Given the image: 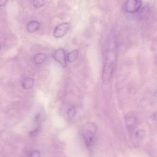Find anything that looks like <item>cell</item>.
<instances>
[{
	"instance_id": "7",
	"label": "cell",
	"mask_w": 157,
	"mask_h": 157,
	"mask_svg": "<svg viewBox=\"0 0 157 157\" xmlns=\"http://www.w3.org/2000/svg\"><path fill=\"white\" fill-rule=\"evenodd\" d=\"M40 24L38 21H31L27 25V30L29 33H34L39 30Z\"/></svg>"
},
{
	"instance_id": "17",
	"label": "cell",
	"mask_w": 157,
	"mask_h": 157,
	"mask_svg": "<svg viewBox=\"0 0 157 157\" xmlns=\"http://www.w3.org/2000/svg\"><path fill=\"white\" fill-rule=\"evenodd\" d=\"M154 118L156 121H157V112L155 113L154 114Z\"/></svg>"
},
{
	"instance_id": "8",
	"label": "cell",
	"mask_w": 157,
	"mask_h": 157,
	"mask_svg": "<svg viewBox=\"0 0 157 157\" xmlns=\"http://www.w3.org/2000/svg\"><path fill=\"white\" fill-rule=\"evenodd\" d=\"M78 55H79V51L78 50L73 51L67 55V61L70 63H72L78 59Z\"/></svg>"
},
{
	"instance_id": "15",
	"label": "cell",
	"mask_w": 157,
	"mask_h": 157,
	"mask_svg": "<svg viewBox=\"0 0 157 157\" xmlns=\"http://www.w3.org/2000/svg\"><path fill=\"white\" fill-rule=\"evenodd\" d=\"M29 157H40V154L38 151H34L33 153H31Z\"/></svg>"
},
{
	"instance_id": "18",
	"label": "cell",
	"mask_w": 157,
	"mask_h": 157,
	"mask_svg": "<svg viewBox=\"0 0 157 157\" xmlns=\"http://www.w3.org/2000/svg\"><path fill=\"white\" fill-rule=\"evenodd\" d=\"M1 49H2V47H1V45H0V51H1Z\"/></svg>"
},
{
	"instance_id": "10",
	"label": "cell",
	"mask_w": 157,
	"mask_h": 157,
	"mask_svg": "<svg viewBox=\"0 0 157 157\" xmlns=\"http://www.w3.org/2000/svg\"><path fill=\"white\" fill-rule=\"evenodd\" d=\"M34 80L33 78H25L22 83V87L25 89H29L33 86Z\"/></svg>"
},
{
	"instance_id": "1",
	"label": "cell",
	"mask_w": 157,
	"mask_h": 157,
	"mask_svg": "<svg viewBox=\"0 0 157 157\" xmlns=\"http://www.w3.org/2000/svg\"><path fill=\"white\" fill-rule=\"evenodd\" d=\"M117 53L116 43L113 42L110 44L107 51L106 62L102 74V79L104 82H109L111 78L115 68Z\"/></svg>"
},
{
	"instance_id": "2",
	"label": "cell",
	"mask_w": 157,
	"mask_h": 157,
	"mask_svg": "<svg viewBox=\"0 0 157 157\" xmlns=\"http://www.w3.org/2000/svg\"><path fill=\"white\" fill-rule=\"evenodd\" d=\"M97 126L94 123L85 124L81 130L82 136L88 148L91 147L92 142L97 132Z\"/></svg>"
},
{
	"instance_id": "14",
	"label": "cell",
	"mask_w": 157,
	"mask_h": 157,
	"mask_svg": "<svg viewBox=\"0 0 157 157\" xmlns=\"http://www.w3.org/2000/svg\"><path fill=\"white\" fill-rule=\"evenodd\" d=\"M44 0H33V4L36 8H40L44 5Z\"/></svg>"
},
{
	"instance_id": "3",
	"label": "cell",
	"mask_w": 157,
	"mask_h": 157,
	"mask_svg": "<svg viewBox=\"0 0 157 157\" xmlns=\"http://www.w3.org/2000/svg\"><path fill=\"white\" fill-rule=\"evenodd\" d=\"M125 124L130 132L134 131L137 125V117L134 112H129L125 117Z\"/></svg>"
},
{
	"instance_id": "9",
	"label": "cell",
	"mask_w": 157,
	"mask_h": 157,
	"mask_svg": "<svg viewBox=\"0 0 157 157\" xmlns=\"http://www.w3.org/2000/svg\"><path fill=\"white\" fill-rule=\"evenodd\" d=\"M47 56L44 53H40L36 54L34 57V61L37 64H41L46 61Z\"/></svg>"
},
{
	"instance_id": "16",
	"label": "cell",
	"mask_w": 157,
	"mask_h": 157,
	"mask_svg": "<svg viewBox=\"0 0 157 157\" xmlns=\"http://www.w3.org/2000/svg\"><path fill=\"white\" fill-rule=\"evenodd\" d=\"M8 0H0V7L5 5Z\"/></svg>"
},
{
	"instance_id": "12",
	"label": "cell",
	"mask_w": 157,
	"mask_h": 157,
	"mask_svg": "<svg viewBox=\"0 0 157 157\" xmlns=\"http://www.w3.org/2000/svg\"><path fill=\"white\" fill-rule=\"evenodd\" d=\"M76 110L75 108H71L67 112V116L70 120H73L76 115Z\"/></svg>"
},
{
	"instance_id": "6",
	"label": "cell",
	"mask_w": 157,
	"mask_h": 157,
	"mask_svg": "<svg viewBox=\"0 0 157 157\" xmlns=\"http://www.w3.org/2000/svg\"><path fill=\"white\" fill-rule=\"evenodd\" d=\"M53 58L55 61L59 63L63 68H66L67 60L65 51L63 49H58L56 50L53 55Z\"/></svg>"
},
{
	"instance_id": "4",
	"label": "cell",
	"mask_w": 157,
	"mask_h": 157,
	"mask_svg": "<svg viewBox=\"0 0 157 157\" xmlns=\"http://www.w3.org/2000/svg\"><path fill=\"white\" fill-rule=\"evenodd\" d=\"M142 0H127L125 5V11L129 13H138L142 7Z\"/></svg>"
},
{
	"instance_id": "11",
	"label": "cell",
	"mask_w": 157,
	"mask_h": 157,
	"mask_svg": "<svg viewBox=\"0 0 157 157\" xmlns=\"http://www.w3.org/2000/svg\"><path fill=\"white\" fill-rule=\"evenodd\" d=\"M45 117H46V114L45 112L42 110L40 111L35 116L34 121L36 123H40L45 120Z\"/></svg>"
},
{
	"instance_id": "5",
	"label": "cell",
	"mask_w": 157,
	"mask_h": 157,
	"mask_svg": "<svg viewBox=\"0 0 157 157\" xmlns=\"http://www.w3.org/2000/svg\"><path fill=\"white\" fill-rule=\"evenodd\" d=\"M70 29L69 23H63L58 25L54 29L53 35L55 38H60L67 34Z\"/></svg>"
},
{
	"instance_id": "13",
	"label": "cell",
	"mask_w": 157,
	"mask_h": 157,
	"mask_svg": "<svg viewBox=\"0 0 157 157\" xmlns=\"http://www.w3.org/2000/svg\"><path fill=\"white\" fill-rule=\"evenodd\" d=\"M145 135V131L143 129L138 130L136 132L135 136L136 139L140 140L143 139Z\"/></svg>"
}]
</instances>
